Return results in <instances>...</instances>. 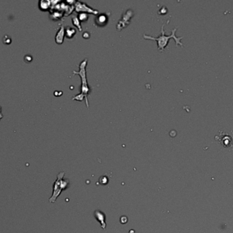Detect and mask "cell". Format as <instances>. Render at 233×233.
I'll list each match as a JSON object with an SVG mask.
<instances>
[{
	"instance_id": "6da1fadb",
	"label": "cell",
	"mask_w": 233,
	"mask_h": 233,
	"mask_svg": "<svg viewBox=\"0 0 233 233\" xmlns=\"http://www.w3.org/2000/svg\"><path fill=\"white\" fill-rule=\"evenodd\" d=\"M164 25H162L161 29V33L160 35L158 37H153L151 36H149V35H144V38L147 39V40H156L158 42V49L160 51H163L165 49V48L167 47L168 42H169L170 39L173 38L175 40L176 45H180L181 47H183V44L181 42V40L183 38V37H177L176 36L175 33L177 32V28L173 29L171 31V34L169 36H166L165 34V32L164 30Z\"/></svg>"
},
{
	"instance_id": "7a4b0ae2",
	"label": "cell",
	"mask_w": 233,
	"mask_h": 233,
	"mask_svg": "<svg viewBox=\"0 0 233 233\" xmlns=\"http://www.w3.org/2000/svg\"><path fill=\"white\" fill-rule=\"evenodd\" d=\"M65 172H62L57 174L55 181L54 182L53 187V193L49 199L50 203H55L57 198L61 195L62 192L68 188L69 185V180L64 179Z\"/></svg>"
},
{
	"instance_id": "3957f363",
	"label": "cell",
	"mask_w": 233,
	"mask_h": 233,
	"mask_svg": "<svg viewBox=\"0 0 233 233\" xmlns=\"http://www.w3.org/2000/svg\"><path fill=\"white\" fill-rule=\"evenodd\" d=\"M88 60L87 59H85L81 62L79 65V71H76L74 70L73 73L75 75H79L81 79V94L85 97L86 106L88 108L89 107V101H88V96L90 95L91 93V88L88 85V82L87 80V77H86V67H87Z\"/></svg>"
},
{
	"instance_id": "277c9868",
	"label": "cell",
	"mask_w": 233,
	"mask_h": 233,
	"mask_svg": "<svg viewBox=\"0 0 233 233\" xmlns=\"http://www.w3.org/2000/svg\"><path fill=\"white\" fill-rule=\"evenodd\" d=\"M215 140L218 141L223 146L226 148L233 146V138L226 133L220 132L219 136H215Z\"/></svg>"
},
{
	"instance_id": "5b68a950",
	"label": "cell",
	"mask_w": 233,
	"mask_h": 233,
	"mask_svg": "<svg viewBox=\"0 0 233 233\" xmlns=\"http://www.w3.org/2000/svg\"><path fill=\"white\" fill-rule=\"evenodd\" d=\"M75 10L77 13H90L91 14H93V15H97L98 13V11L96 10L92 9L91 8H90L85 3L81 2V1H76Z\"/></svg>"
},
{
	"instance_id": "8992f818",
	"label": "cell",
	"mask_w": 233,
	"mask_h": 233,
	"mask_svg": "<svg viewBox=\"0 0 233 233\" xmlns=\"http://www.w3.org/2000/svg\"><path fill=\"white\" fill-rule=\"evenodd\" d=\"M132 10H127V12L124 15H123L121 20L119 21L117 24V29L119 30H121V29L125 28L127 25H128L131 18L132 17Z\"/></svg>"
},
{
	"instance_id": "52a82bcc",
	"label": "cell",
	"mask_w": 233,
	"mask_h": 233,
	"mask_svg": "<svg viewBox=\"0 0 233 233\" xmlns=\"http://www.w3.org/2000/svg\"><path fill=\"white\" fill-rule=\"evenodd\" d=\"M94 217L96 220L100 223L101 228L105 229L106 228V215L102 211L97 210L94 212Z\"/></svg>"
},
{
	"instance_id": "ba28073f",
	"label": "cell",
	"mask_w": 233,
	"mask_h": 233,
	"mask_svg": "<svg viewBox=\"0 0 233 233\" xmlns=\"http://www.w3.org/2000/svg\"><path fill=\"white\" fill-rule=\"evenodd\" d=\"M108 21V17L105 14H102V15H99L98 17H97V18L95 19V24L97 26L100 27H103L107 23Z\"/></svg>"
},
{
	"instance_id": "9c48e42d",
	"label": "cell",
	"mask_w": 233,
	"mask_h": 233,
	"mask_svg": "<svg viewBox=\"0 0 233 233\" xmlns=\"http://www.w3.org/2000/svg\"><path fill=\"white\" fill-rule=\"evenodd\" d=\"M64 36H65V29H64V25L62 24L60 30L58 31L57 34V35H56V37H55L56 42L58 43V44H59V45L62 44V43L64 42Z\"/></svg>"
},
{
	"instance_id": "30bf717a",
	"label": "cell",
	"mask_w": 233,
	"mask_h": 233,
	"mask_svg": "<svg viewBox=\"0 0 233 233\" xmlns=\"http://www.w3.org/2000/svg\"><path fill=\"white\" fill-rule=\"evenodd\" d=\"M76 31L74 28H72L71 27H68L66 29V32H65L66 36L67 37L68 39H71L76 34Z\"/></svg>"
},
{
	"instance_id": "8fae6325",
	"label": "cell",
	"mask_w": 233,
	"mask_h": 233,
	"mask_svg": "<svg viewBox=\"0 0 233 233\" xmlns=\"http://www.w3.org/2000/svg\"><path fill=\"white\" fill-rule=\"evenodd\" d=\"M72 24H73L74 26H76V27H77L78 29H79L80 32H81L82 28L81 26V22H80L79 18L76 17H73V18L72 19Z\"/></svg>"
},
{
	"instance_id": "7c38bea8",
	"label": "cell",
	"mask_w": 233,
	"mask_h": 233,
	"mask_svg": "<svg viewBox=\"0 0 233 233\" xmlns=\"http://www.w3.org/2000/svg\"><path fill=\"white\" fill-rule=\"evenodd\" d=\"M80 22H86L88 19H89V17L87 13H79V17Z\"/></svg>"
},
{
	"instance_id": "4fadbf2b",
	"label": "cell",
	"mask_w": 233,
	"mask_h": 233,
	"mask_svg": "<svg viewBox=\"0 0 233 233\" xmlns=\"http://www.w3.org/2000/svg\"><path fill=\"white\" fill-rule=\"evenodd\" d=\"M84 99H85V97L80 93V94H79V95H76L75 97H74L73 98H72V101H73V100H75V101H83Z\"/></svg>"
},
{
	"instance_id": "5bb4252c",
	"label": "cell",
	"mask_w": 233,
	"mask_h": 233,
	"mask_svg": "<svg viewBox=\"0 0 233 233\" xmlns=\"http://www.w3.org/2000/svg\"><path fill=\"white\" fill-rule=\"evenodd\" d=\"M109 182V180H108L106 177H102L100 179V183L102 185H106Z\"/></svg>"
}]
</instances>
